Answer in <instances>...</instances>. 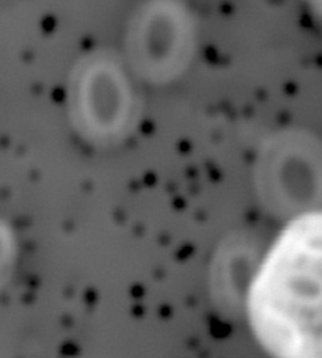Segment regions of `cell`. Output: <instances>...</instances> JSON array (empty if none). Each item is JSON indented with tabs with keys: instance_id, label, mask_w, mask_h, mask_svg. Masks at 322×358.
<instances>
[{
	"instance_id": "6da1fadb",
	"label": "cell",
	"mask_w": 322,
	"mask_h": 358,
	"mask_svg": "<svg viewBox=\"0 0 322 358\" xmlns=\"http://www.w3.org/2000/svg\"><path fill=\"white\" fill-rule=\"evenodd\" d=\"M248 324L275 358H322V210L289 222L247 292Z\"/></svg>"
}]
</instances>
